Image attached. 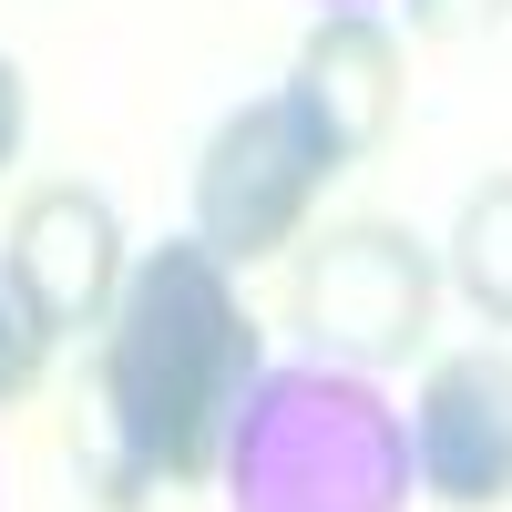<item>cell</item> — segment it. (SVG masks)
Instances as JSON below:
<instances>
[{
    "mask_svg": "<svg viewBox=\"0 0 512 512\" xmlns=\"http://www.w3.org/2000/svg\"><path fill=\"white\" fill-rule=\"evenodd\" d=\"M0 267H11L21 308L52 328V338H82V328H103V318H113L123 267H134V256H123V216H113V195H93V185H31V195H21V216H11Z\"/></svg>",
    "mask_w": 512,
    "mask_h": 512,
    "instance_id": "cell-6",
    "label": "cell"
},
{
    "mask_svg": "<svg viewBox=\"0 0 512 512\" xmlns=\"http://www.w3.org/2000/svg\"><path fill=\"white\" fill-rule=\"evenodd\" d=\"M431 308H441V256L410 226H390V216L328 226L308 256H297V328H308V349L338 359V369L420 359Z\"/></svg>",
    "mask_w": 512,
    "mask_h": 512,
    "instance_id": "cell-3",
    "label": "cell"
},
{
    "mask_svg": "<svg viewBox=\"0 0 512 512\" xmlns=\"http://www.w3.org/2000/svg\"><path fill=\"white\" fill-rule=\"evenodd\" d=\"M41 349H52V328H41V318L21 308L11 267H0V400H21L31 379H41Z\"/></svg>",
    "mask_w": 512,
    "mask_h": 512,
    "instance_id": "cell-9",
    "label": "cell"
},
{
    "mask_svg": "<svg viewBox=\"0 0 512 512\" xmlns=\"http://www.w3.org/2000/svg\"><path fill=\"white\" fill-rule=\"evenodd\" d=\"M441 277L472 297L482 328H512V175H492V185L461 195V226L441 246Z\"/></svg>",
    "mask_w": 512,
    "mask_h": 512,
    "instance_id": "cell-8",
    "label": "cell"
},
{
    "mask_svg": "<svg viewBox=\"0 0 512 512\" xmlns=\"http://www.w3.org/2000/svg\"><path fill=\"white\" fill-rule=\"evenodd\" d=\"M410 472L441 512H512V359L502 349L431 359L410 410Z\"/></svg>",
    "mask_w": 512,
    "mask_h": 512,
    "instance_id": "cell-5",
    "label": "cell"
},
{
    "mask_svg": "<svg viewBox=\"0 0 512 512\" xmlns=\"http://www.w3.org/2000/svg\"><path fill=\"white\" fill-rule=\"evenodd\" d=\"M318 11H369V0H318Z\"/></svg>",
    "mask_w": 512,
    "mask_h": 512,
    "instance_id": "cell-12",
    "label": "cell"
},
{
    "mask_svg": "<svg viewBox=\"0 0 512 512\" xmlns=\"http://www.w3.org/2000/svg\"><path fill=\"white\" fill-rule=\"evenodd\" d=\"M226 512H410V420L369 369H256L226 420Z\"/></svg>",
    "mask_w": 512,
    "mask_h": 512,
    "instance_id": "cell-2",
    "label": "cell"
},
{
    "mask_svg": "<svg viewBox=\"0 0 512 512\" xmlns=\"http://www.w3.org/2000/svg\"><path fill=\"white\" fill-rule=\"evenodd\" d=\"M21 134H31V82H21L11 52H0V175L21 164Z\"/></svg>",
    "mask_w": 512,
    "mask_h": 512,
    "instance_id": "cell-11",
    "label": "cell"
},
{
    "mask_svg": "<svg viewBox=\"0 0 512 512\" xmlns=\"http://www.w3.org/2000/svg\"><path fill=\"white\" fill-rule=\"evenodd\" d=\"M256 369H267V349H256V318H246L226 256H205L195 236L134 256L113 318H103V461H113V502L216 472L226 420H236Z\"/></svg>",
    "mask_w": 512,
    "mask_h": 512,
    "instance_id": "cell-1",
    "label": "cell"
},
{
    "mask_svg": "<svg viewBox=\"0 0 512 512\" xmlns=\"http://www.w3.org/2000/svg\"><path fill=\"white\" fill-rule=\"evenodd\" d=\"M512 0H410V31H431V41H472V31H502Z\"/></svg>",
    "mask_w": 512,
    "mask_h": 512,
    "instance_id": "cell-10",
    "label": "cell"
},
{
    "mask_svg": "<svg viewBox=\"0 0 512 512\" xmlns=\"http://www.w3.org/2000/svg\"><path fill=\"white\" fill-rule=\"evenodd\" d=\"M318 185H328V154L308 144L297 103L287 93L246 103V113H226L216 134H205V164H195V246L226 256V267H256V256L297 246Z\"/></svg>",
    "mask_w": 512,
    "mask_h": 512,
    "instance_id": "cell-4",
    "label": "cell"
},
{
    "mask_svg": "<svg viewBox=\"0 0 512 512\" xmlns=\"http://www.w3.org/2000/svg\"><path fill=\"white\" fill-rule=\"evenodd\" d=\"M308 123V144L328 154V175H349L390 144L400 123V41L379 11H318V31L297 41V72L277 82Z\"/></svg>",
    "mask_w": 512,
    "mask_h": 512,
    "instance_id": "cell-7",
    "label": "cell"
}]
</instances>
